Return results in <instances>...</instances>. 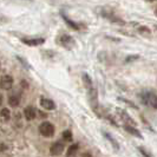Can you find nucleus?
<instances>
[{"label": "nucleus", "mask_w": 157, "mask_h": 157, "mask_svg": "<svg viewBox=\"0 0 157 157\" xmlns=\"http://www.w3.org/2000/svg\"><path fill=\"white\" fill-rule=\"evenodd\" d=\"M40 105L45 109V110H55L56 109V104L52 99H48V98H41L40 99Z\"/></svg>", "instance_id": "7"}, {"label": "nucleus", "mask_w": 157, "mask_h": 157, "mask_svg": "<svg viewBox=\"0 0 157 157\" xmlns=\"http://www.w3.org/2000/svg\"><path fill=\"white\" fill-rule=\"evenodd\" d=\"M39 132L44 137H52L56 132L55 125L50 122H43L39 125Z\"/></svg>", "instance_id": "1"}, {"label": "nucleus", "mask_w": 157, "mask_h": 157, "mask_svg": "<svg viewBox=\"0 0 157 157\" xmlns=\"http://www.w3.org/2000/svg\"><path fill=\"white\" fill-rule=\"evenodd\" d=\"M104 136H105V137H106V138H108V140L110 141V143H112V144H113V147H115L116 149H118V144H117V143H116V142H115V140H113V138L111 137L110 135H109V134H106V132H104Z\"/></svg>", "instance_id": "19"}, {"label": "nucleus", "mask_w": 157, "mask_h": 157, "mask_svg": "<svg viewBox=\"0 0 157 157\" xmlns=\"http://www.w3.org/2000/svg\"><path fill=\"white\" fill-rule=\"evenodd\" d=\"M62 136H63L64 141H67V142L72 141V132H71L70 130H65Z\"/></svg>", "instance_id": "16"}, {"label": "nucleus", "mask_w": 157, "mask_h": 157, "mask_svg": "<svg viewBox=\"0 0 157 157\" xmlns=\"http://www.w3.org/2000/svg\"><path fill=\"white\" fill-rule=\"evenodd\" d=\"M83 82H84V84H85V86L87 87V90L89 89H91L92 86V80H91V78L89 77V75L87 73H83Z\"/></svg>", "instance_id": "15"}, {"label": "nucleus", "mask_w": 157, "mask_h": 157, "mask_svg": "<svg viewBox=\"0 0 157 157\" xmlns=\"http://www.w3.org/2000/svg\"><path fill=\"white\" fill-rule=\"evenodd\" d=\"M13 86V77L10 75H5L0 78V87L2 90H11Z\"/></svg>", "instance_id": "2"}, {"label": "nucleus", "mask_w": 157, "mask_h": 157, "mask_svg": "<svg viewBox=\"0 0 157 157\" xmlns=\"http://www.w3.org/2000/svg\"><path fill=\"white\" fill-rule=\"evenodd\" d=\"M122 101H123V102H125L128 105H130V106H132V108H135V109H137V106H136L132 102H130V101H128V99H124V98H122Z\"/></svg>", "instance_id": "20"}, {"label": "nucleus", "mask_w": 157, "mask_h": 157, "mask_svg": "<svg viewBox=\"0 0 157 157\" xmlns=\"http://www.w3.org/2000/svg\"><path fill=\"white\" fill-rule=\"evenodd\" d=\"M140 151H141L142 154H143V155H144L145 157H151L149 154H148V152H145V151H144V149H143V148H140Z\"/></svg>", "instance_id": "22"}, {"label": "nucleus", "mask_w": 157, "mask_h": 157, "mask_svg": "<svg viewBox=\"0 0 157 157\" xmlns=\"http://www.w3.org/2000/svg\"><path fill=\"white\" fill-rule=\"evenodd\" d=\"M124 129H125L126 131L129 132V134H131L132 136H135V137H138V138H142V135L141 132L136 129V128H134V126H131V125H124Z\"/></svg>", "instance_id": "11"}, {"label": "nucleus", "mask_w": 157, "mask_h": 157, "mask_svg": "<svg viewBox=\"0 0 157 157\" xmlns=\"http://www.w3.org/2000/svg\"><path fill=\"white\" fill-rule=\"evenodd\" d=\"M82 157H92V154H90V152H84Z\"/></svg>", "instance_id": "23"}, {"label": "nucleus", "mask_w": 157, "mask_h": 157, "mask_svg": "<svg viewBox=\"0 0 157 157\" xmlns=\"http://www.w3.org/2000/svg\"><path fill=\"white\" fill-rule=\"evenodd\" d=\"M64 150H65L64 143H62V142H56L55 144H52L51 148H50V154L52 156H59V155L63 154Z\"/></svg>", "instance_id": "3"}, {"label": "nucleus", "mask_w": 157, "mask_h": 157, "mask_svg": "<svg viewBox=\"0 0 157 157\" xmlns=\"http://www.w3.org/2000/svg\"><path fill=\"white\" fill-rule=\"evenodd\" d=\"M138 59V56H135V57H128L126 58V62H131V60H136Z\"/></svg>", "instance_id": "21"}, {"label": "nucleus", "mask_w": 157, "mask_h": 157, "mask_svg": "<svg viewBox=\"0 0 157 157\" xmlns=\"http://www.w3.org/2000/svg\"><path fill=\"white\" fill-rule=\"evenodd\" d=\"M37 113H38V111L36 110L33 106H26L24 109V116L27 121H33L37 117Z\"/></svg>", "instance_id": "5"}, {"label": "nucleus", "mask_w": 157, "mask_h": 157, "mask_svg": "<svg viewBox=\"0 0 157 157\" xmlns=\"http://www.w3.org/2000/svg\"><path fill=\"white\" fill-rule=\"evenodd\" d=\"M64 20L66 21V23L69 24L71 26V29H73V30H79V25L78 24H76V23H73V21H71L69 18H66V17H64Z\"/></svg>", "instance_id": "17"}, {"label": "nucleus", "mask_w": 157, "mask_h": 157, "mask_svg": "<svg viewBox=\"0 0 157 157\" xmlns=\"http://www.w3.org/2000/svg\"><path fill=\"white\" fill-rule=\"evenodd\" d=\"M79 149V145L78 144H72V145H70V148H69V150L66 151V156L67 157H71L73 154H76L77 151H78Z\"/></svg>", "instance_id": "14"}, {"label": "nucleus", "mask_w": 157, "mask_h": 157, "mask_svg": "<svg viewBox=\"0 0 157 157\" xmlns=\"http://www.w3.org/2000/svg\"><path fill=\"white\" fill-rule=\"evenodd\" d=\"M89 94H90V103H91V106H94V109L97 108L98 105V96H97V90L94 87L89 89Z\"/></svg>", "instance_id": "8"}, {"label": "nucleus", "mask_w": 157, "mask_h": 157, "mask_svg": "<svg viewBox=\"0 0 157 157\" xmlns=\"http://www.w3.org/2000/svg\"><path fill=\"white\" fill-rule=\"evenodd\" d=\"M138 31H140V33L143 34V36H150V30L147 26H141V27L138 29Z\"/></svg>", "instance_id": "18"}, {"label": "nucleus", "mask_w": 157, "mask_h": 157, "mask_svg": "<svg viewBox=\"0 0 157 157\" xmlns=\"http://www.w3.org/2000/svg\"><path fill=\"white\" fill-rule=\"evenodd\" d=\"M11 119V111L7 108H4L0 110V121L2 123H6Z\"/></svg>", "instance_id": "10"}, {"label": "nucleus", "mask_w": 157, "mask_h": 157, "mask_svg": "<svg viewBox=\"0 0 157 157\" xmlns=\"http://www.w3.org/2000/svg\"><path fill=\"white\" fill-rule=\"evenodd\" d=\"M1 104H2V97L0 96V106H1Z\"/></svg>", "instance_id": "24"}, {"label": "nucleus", "mask_w": 157, "mask_h": 157, "mask_svg": "<svg viewBox=\"0 0 157 157\" xmlns=\"http://www.w3.org/2000/svg\"><path fill=\"white\" fill-rule=\"evenodd\" d=\"M19 103H20V98H19L17 94H12V96H10V98H8V104H10V106H12V108H17V106L19 105Z\"/></svg>", "instance_id": "12"}, {"label": "nucleus", "mask_w": 157, "mask_h": 157, "mask_svg": "<svg viewBox=\"0 0 157 157\" xmlns=\"http://www.w3.org/2000/svg\"><path fill=\"white\" fill-rule=\"evenodd\" d=\"M142 98H143V101L145 102V104H150L154 109H156L157 108V101H156V96L155 94H151V92H144V94H142Z\"/></svg>", "instance_id": "4"}, {"label": "nucleus", "mask_w": 157, "mask_h": 157, "mask_svg": "<svg viewBox=\"0 0 157 157\" xmlns=\"http://www.w3.org/2000/svg\"><path fill=\"white\" fill-rule=\"evenodd\" d=\"M117 111H118V113H119V116H121V117L123 118V119L125 121L126 123H129V124H130V125H131V126L136 125V123H135V121H134V119H132V118H131V117H130V116H129L128 113H126L125 111H124V110H122V109H117ZM129 124H128V125H129Z\"/></svg>", "instance_id": "9"}, {"label": "nucleus", "mask_w": 157, "mask_h": 157, "mask_svg": "<svg viewBox=\"0 0 157 157\" xmlns=\"http://www.w3.org/2000/svg\"><path fill=\"white\" fill-rule=\"evenodd\" d=\"M60 43H62L63 45H65V46H67L69 44H72V43H73V40H72V38H71L69 34H63V36L60 37Z\"/></svg>", "instance_id": "13"}, {"label": "nucleus", "mask_w": 157, "mask_h": 157, "mask_svg": "<svg viewBox=\"0 0 157 157\" xmlns=\"http://www.w3.org/2000/svg\"><path fill=\"white\" fill-rule=\"evenodd\" d=\"M24 44L29 45V46H39V45H43L45 43V39L44 38H31V39H25L23 38L21 39Z\"/></svg>", "instance_id": "6"}]
</instances>
